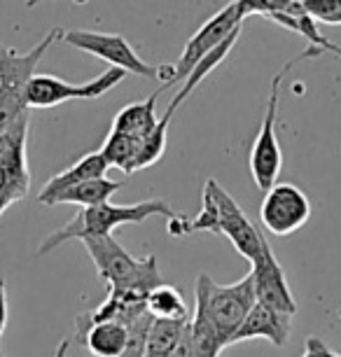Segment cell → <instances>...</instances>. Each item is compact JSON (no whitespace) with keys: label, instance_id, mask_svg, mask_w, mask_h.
<instances>
[{"label":"cell","instance_id":"obj_6","mask_svg":"<svg viewBox=\"0 0 341 357\" xmlns=\"http://www.w3.org/2000/svg\"><path fill=\"white\" fill-rule=\"evenodd\" d=\"M323 52L313 50V47H306V52L299 54L297 59L287 61L283 68H280L271 79V91H269V100H266L264 107V117H262V126H259V133L255 138V143L250 147V175L255 180V187L262 192H269L273 185L278 183L280 175V166H283V152H280V143L276 136V122H278V98H280V84L287 77V73L295 68L297 63L309 61V59L320 56Z\"/></svg>","mask_w":341,"mask_h":357},{"label":"cell","instance_id":"obj_8","mask_svg":"<svg viewBox=\"0 0 341 357\" xmlns=\"http://www.w3.org/2000/svg\"><path fill=\"white\" fill-rule=\"evenodd\" d=\"M124 77H126V73L119 68H108L98 77H93L89 82H82V84L66 82V79L54 77V75H36L29 84V107L45 110V107H54V105L68 103V100L101 98L110 89H115Z\"/></svg>","mask_w":341,"mask_h":357},{"label":"cell","instance_id":"obj_16","mask_svg":"<svg viewBox=\"0 0 341 357\" xmlns=\"http://www.w3.org/2000/svg\"><path fill=\"white\" fill-rule=\"evenodd\" d=\"M159 93H162V89H157L150 98L140 100V103H131L122 107V110L115 114V119H112L110 131L124 133V136H131L136 140H145L148 136H152V131H155L159 124L157 110H155Z\"/></svg>","mask_w":341,"mask_h":357},{"label":"cell","instance_id":"obj_10","mask_svg":"<svg viewBox=\"0 0 341 357\" xmlns=\"http://www.w3.org/2000/svg\"><path fill=\"white\" fill-rule=\"evenodd\" d=\"M206 187L213 194L215 201V213H218V236H227V241L234 245L241 257H245L252 264L264 245L262 231L248 220V215L243 213V208L236 204V199L218 183L215 178L206 180Z\"/></svg>","mask_w":341,"mask_h":357},{"label":"cell","instance_id":"obj_2","mask_svg":"<svg viewBox=\"0 0 341 357\" xmlns=\"http://www.w3.org/2000/svg\"><path fill=\"white\" fill-rule=\"evenodd\" d=\"M166 218L173 220L178 211L166 204L164 199H148L138 201L133 206H115V204H101L93 208H84L73 218L68 225L52 231L38 248V255L54 252L59 245L68 243V241H84V238H103L112 236L117 227L122 225H143L150 218Z\"/></svg>","mask_w":341,"mask_h":357},{"label":"cell","instance_id":"obj_11","mask_svg":"<svg viewBox=\"0 0 341 357\" xmlns=\"http://www.w3.org/2000/svg\"><path fill=\"white\" fill-rule=\"evenodd\" d=\"M311 220V201L292 183H276L264 192L259 222L273 236H290Z\"/></svg>","mask_w":341,"mask_h":357},{"label":"cell","instance_id":"obj_21","mask_svg":"<svg viewBox=\"0 0 341 357\" xmlns=\"http://www.w3.org/2000/svg\"><path fill=\"white\" fill-rule=\"evenodd\" d=\"M302 5L313 22L341 26V0H302Z\"/></svg>","mask_w":341,"mask_h":357},{"label":"cell","instance_id":"obj_12","mask_svg":"<svg viewBox=\"0 0 341 357\" xmlns=\"http://www.w3.org/2000/svg\"><path fill=\"white\" fill-rule=\"evenodd\" d=\"M250 275H252V285H255V299L257 304H262L271 311H278L283 315L295 318L297 313V301L292 296V289L287 285L283 266L278 264L276 255H273L271 245L264 241L262 252L259 257L250 264Z\"/></svg>","mask_w":341,"mask_h":357},{"label":"cell","instance_id":"obj_3","mask_svg":"<svg viewBox=\"0 0 341 357\" xmlns=\"http://www.w3.org/2000/svg\"><path fill=\"white\" fill-rule=\"evenodd\" d=\"M82 243L110 292L148 296L152 289L164 282L155 255L133 257L117 243L115 236L84 238Z\"/></svg>","mask_w":341,"mask_h":357},{"label":"cell","instance_id":"obj_26","mask_svg":"<svg viewBox=\"0 0 341 357\" xmlns=\"http://www.w3.org/2000/svg\"><path fill=\"white\" fill-rule=\"evenodd\" d=\"M0 357H3V350H0Z\"/></svg>","mask_w":341,"mask_h":357},{"label":"cell","instance_id":"obj_14","mask_svg":"<svg viewBox=\"0 0 341 357\" xmlns=\"http://www.w3.org/2000/svg\"><path fill=\"white\" fill-rule=\"evenodd\" d=\"M108 168L110 166H108V161H105V157L101 154V150L84 154L82 159H77L75 164L68 166L66 171H61L59 175H54V178L47 180L45 187L38 194V201L43 206H47V201L54 199L56 194L70 190V187L82 185V183H89V180H101V178H105Z\"/></svg>","mask_w":341,"mask_h":357},{"label":"cell","instance_id":"obj_15","mask_svg":"<svg viewBox=\"0 0 341 357\" xmlns=\"http://www.w3.org/2000/svg\"><path fill=\"white\" fill-rule=\"evenodd\" d=\"M77 336L93 357H122L129 346V329L119 322H84L77 318Z\"/></svg>","mask_w":341,"mask_h":357},{"label":"cell","instance_id":"obj_24","mask_svg":"<svg viewBox=\"0 0 341 357\" xmlns=\"http://www.w3.org/2000/svg\"><path fill=\"white\" fill-rule=\"evenodd\" d=\"M68 346H70V341H68V339H63V341L56 346V350H54V357H68Z\"/></svg>","mask_w":341,"mask_h":357},{"label":"cell","instance_id":"obj_1","mask_svg":"<svg viewBox=\"0 0 341 357\" xmlns=\"http://www.w3.org/2000/svg\"><path fill=\"white\" fill-rule=\"evenodd\" d=\"M194 299V313L187 325L194 357H220L257 304L250 273L232 285H220L209 273H199Z\"/></svg>","mask_w":341,"mask_h":357},{"label":"cell","instance_id":"obj_13","mask_svg":"<svg viewBox=\"0 0 341 357\" xmlns=\"http://www.w3.org/2000/svg\"><path fill=\"white\" fill-rule=\"evenodd\" d=\"M290 329H292V318L283 315L278 311H271L262 304H255L250 308V313L245 315L243 325L238 327L236 336L232 343L238 341H252V339H264L271 346L283 348L287 339H290Z\"/></svg>","mask_w":341,"mask_h":357},{"label":"cell","instance_id":"obj_23","mask_svg":"<svg viewBox=\"0 0 341 357\" xmlns=\"http://www.w3.org/2000/svg\"><path fill=\"white\" fill-rule=\"evenodd\" d=\"M5 327H8V287L0 275V336H3Z\"/></svg>","mask_w":341,"mask_h":357},{"label":"cell","instance_id":"obj_18","mask_svg":"<svg viewBox=\"0 0 341 357\" xmlns=\"http://www.w3.org/2000/svg\"><path fill=\"white\" fill-rule=\"evenodd\" d=\"M190 320H155L145 336L143 357H173L185 336Z\"/></svg>","mask_w":341,"mask_h":357},{"label":"cell","instance_id":"obj_5","mask_svg":"<svg viewBox=\"0 0 341 357\" xmlns=\"http://www.w3.org/2000/svg\"><path fill=\"white\" fill-rule=\"evenodd\" d=\"M250 17V8L245 0H236V3L225 5L222 10L215 12L202 29L187 40L185 50L180 52L176 63H162L157 66V79L162 82L159 89L173 86L178 82H185L190 73L197 68L199 61L206 59L213 50H218L227 38L234 36L238 29H243V22Z\"/></svg>","mask_w":341,"mask_h":357},{"label":"cell","instance_id":"obj_19","mask_svg":"<svg viewBox=\"0 0 341 357\" xmlns=\"http://www.w3.org/2000/svg\"><path fill=\"white\" fill-rule=\"evenodd\" d=\"M140 147H143V140H136L131 136H124V133L110 131L103 140L101 154L108 161L110 168H119L124 173H133L138 168V159H140Z\"/></svg>","mask_w":341,"mask_h":357},{"label":"cell","instance_id":"obj_17","mask_svg":"<svg viewBox=\"0 0 341 357\" xmlns=\"http://www.w3.org/2000/svg\"><path fill=\"white\" fill-rule=\"evenodd\" d=\"M119 190H122V183H112V180H108V178L89 180V183L75 185V187H70V190L56 194L54 199L47 201V206L70 204V206H79L84 211V208L110 204V197Z\"/></svg>","mask_w":341,"mask_h":357},{"label":"cell","instance_id":"obj_20","mask_svg":"<svg viewBox=\"0 0 341 357\" xmlns=\"http://www.w3.org/2000/svg\"><path fill=\"white\" fill-rule=\"evenodd\" d=\"M145 306H148V313L155 320H190V311H187L180 289L166 285V282L157 285L145 296Z\"/></svg>","mask_w":341,"mask_h":357},{"label":"cell","instance_id":"obj_22","mask_svg":"<svg viewBox=\"0 0 341 357\" xmlns=\"http://www.w3.org/2000/svg\"><path fill=\"white\" fill-rule=\"evenodd\" d=\"M304 357H339V355H334L320 339H309V341H306Z\"/></svg>","mask_w":341,"mask_h":357},{"label":"cell","instance_id":"obj_4","mask_svg":"<svg viewBox=\"0 0 341 357\" xmlns=\"http://www.w3.org/2000/svg\"><path fill=\"white\" fill-rule=\"evenodd\" d=\"M59 38H63V29H52L29 52L0 45V133L8 131L24 112L31 110L29 84L38 75V63Z\"/></svg>","mask_w":341,"mask_h":357},{"label":"cell","instance_id":"obj_25","mask_svg":"<svg viewBox=\"0 0 341 357\" xmlns=\"http://www.w3.org/2000/svg\"><path fill=\"white\" fill-rule=\"evenodd\" d=\"M122 357H143V355H140V353H124Z\"/></svg>","mask_w":341,"mask_h":357},{"label":"cell","instance_id":"obj_7","mask_svg":"<svg viewBox=\"0 0 341 357\" xmlns=\"http://www.w3.org/2000/svg\"><path fill=\"white\" fill-rule=\"evenodd\" d=\"M31 110L24 112L8 131L0 133V215L22 201L31 190V168L26 143H29Z\"/></svg>","mask_w":341,"mask_h":357},{"label":"cell","instance_id":"obj_9","mask_svg":"<svg viewBox=\"0 0 341 357\" xmlns=\"http://www.w3.org/2000/svg\"><path fill=\"white\" fill-rule=\"evenodd\" d=\"M63 43L86 52L91 56L110 63V68L124 70L126 75L133 73L138 77L157 79V66L145 63L136 50L117 33H98V31H63Z\"/></svg>","mask_w":341,"mask_h":357}]
</instances>
